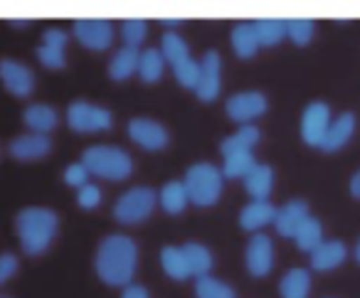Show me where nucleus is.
Returning <instances> with one entry per match:
<instances>
[{
  "label": "nucleus",
  "mask_w": 360,
  "mask_h": 298,
  "mask_svg": "<svg viewBox=\"0 0 360 298\" xmlns=\"http://www.w3.org/2000/svg\"><path fill=\"white\" fill-rule=\"evenodd\" d=\"M139 266V247L126 234H109L96 249V276L109 286H129Z\"/></svg>",
  "instance_id": "1"
},
{
  "label": "nucleus",
  "mask_w": 360,
  "mask_h": 298,
  "mask_svg": "<svg viewBox=\"0 0 360 298\" xmlns=\"http://www.w3.org/2000/svg\"><path fill=\"white\" fill-rule=\"evenodd\" d=\"M60 217L50 207H25L15 217V232L27 257H40L55 242Z\"/></svg>",
  "instance_id": "2"
},
{
  "label": "nucleus",
  "mask_w": 360,
  "mask_h": 298,
  "mask_svg": "<svg viewBox=\"0 0 360 298\" xmlns=\"http://www.w3.org/2000/svg\"><path fill=\"white\" fill-rule=\"evenodd\" d=\"M82 165L89 170V175L111 180V183L126 180L134 173V160L119 145H89L82 153Z\"/></svg>",
  "instance_id": "3"
},
{
  "label": "nucleus",
  "mask_w": 360,
  "mask_h": 298,
  "mask_svg": "<svg viewBox=\"0 0 360 298\" xmlns=\"http://www.w3.org/2000/svg\"><path fill=\"white\" fill-rule=\"evenodd\" d=\"M222 170L215 168L212 163H195L188 168L186 173V193L188 202L198 205V207H212L222 195Z\"/></svg>",
  "instance_id": "4"
},
{
  "label": "nucleus",
  "mask_w": 360,
  "mask_h": 298,
  "mask_svg": "<svg viewBox=\"0 0 360 298\" xmlns=\"http://www.w3.org/2000/svg\"><path fill=\"white\" fill-rule=\"evenodd\" d=\"M155 205H158V193L148 185H136L116 200L114 219L119 224H141L150 217Z\"/></svg>",
  "instance_id": "5"
},
{
  "label": "nucleus",
  "mask_w": 360,
  "mask_h": 298,
  "mask_svg": "<svg viewBox=\"0 0 360 298\" xmlns=\"http://www.w3.org/2000/svg\"><path fill=\"white\" fill-rule=\"evenodd\" d=\"M67 126L75 134H99L114 126V116L104 106L89 104V101H72L67 109Z\"/></svg>",
  "instance_id": "6"
},
{
  "label": "nucleus",
  "mask_w": 360,
  "mask_h": 298,
  "mask_svg": "<svg viewBox=\"0 0 360 298\" xmlns=\"http://www.w3.org/2000/svg\"><path fill=\"white\" fill-rule=\"evenodd\" d=\"M266 96L262 91H240V94H232L225 104V111L235 124L247 126L255 119H259L262 114H266Z\"/></svg>",
  "instance_id": "7"
},
{
  "label": "nucleus",
  "mask_w": 360,
  "mask_h": 298,
  "mask_svg": "<svg viewBox=\"0 0 360 298\" xmlns=\"http://www.w3.org/2000/svg\"><path fill=\"white\" fill-rule=\"evenodd\" d=\"M72 35L86 50L104 52L114 42V25L109 20H77L72 25Z\"/></svg>",
  "instance_id": "8"
},
{
  "label": "nucleus",
  "mask_w": 360,
  "mask_h": 298,
  "mask_svg": "<svg viewBox=\"0 0 360 298\" xmlns=\"http://www.w3.org/2000/svg\"><path fill=\"white\" fill-rule=\"evenodd\" d=\"M222 60L217 55V50H207L205 57L200 60V77H198L195 84V96L202 104H210L217 99L220 94V84H222Z\"/></svg>",
  "instance_id": "9"
},
{
  "label": "nucleus",
  "mask_w": 360,
  "mask_h": 298,
  "mask_svg": "<svg viewBox=\"0 0 360 298\" xmlns=\"http://www.w3.org/2000/svg\"><path fill=\"white\" fill-rule=\"evenodd\" d=\"M330 124V109L323 101H311L301 116V138L311 148H321L323 136Z\"/></svg>",
  "instance_id": "10"
},
{
  "label": "nucleus",
  "mask_w": 360,
  "mask_h": 298,
  "mask_svg": "<svg viewBox=\"0 0 360 298\" xmlns=\"http://www.w3.org/2000/svg\"><path fill=\"white\" fill-rule=\"evenodd\" d=\"M0 82L18 99H25L35 91V74L18 60H0Z\"/></svg>",
  "instance_id": "11"
},
{
  "label": "nucleus",
  "mask_w": 360,
  "mask_h": 298,
  "mask_svg": "<svg viewBox=\"0 0 360 298\" xmlns=\"http://www.w3.org/2000/svg\"><path fill=\"white\" fill-rule=\"evenodd\" d=\"M245 264H247V271L252 276L262 278L271 271L274 266V244L266 234L255 232L247 242V252H245Z\"/></svg>",
  "instance_id": "12"
},
{
  "label": "nucleus",
  "mask_w": 360,
  "mask_h": 298,
  "mask_svg": "<svg viewBox=\"0 0 360 298\" xmlns=\"http://www.w3.org/2000/svg\"><path fill=\"white\" fill-rule=\"evenodd\" d=\"M129 138L134 141L136 145H141V148L146 150H163L165 145H168V129H165L163 124H158V121L153 119H143V116H139V119H131L129 121Z\"/></svg>",
  "instance_id": "13"
},
{
  "label": "nucleus",
  "mask_w": 360,
  "mask_h": 298,
  "mask_svg": "<svg viewBox=\"0 0 360 298\" xmlns=\"http://www.w3.org/2000/svg\"><path fill=\"white\" fill-rule=\"evenodd\" d=\"M50 150H52L50 136H42V134H22L18 138H13L11 145H8V153L15 160H22V163L42 160L45 155H50Z\"/></svg>",
  "instance_id": "14"
},
{
  "label": "nucleus",
  "mask_w": 360,
  "mask_h": 298,
  "mask_svg": "<svg viewBox=\"0 0 360 298\" xmlns=\"http://www.w3.org/2000/svg\"><path fill=\"white\" fill-rule=\"evenodd\" d=\"M309 217H311V214H309V205H306L304 200H289L284 207L276 209L274 227H276V232H279L284 239H294L296 232H299V227Z\"/></svg>",
  "instance_id": "15"
},
{
  "label": "nucleus",
  "mask_w": 360,
  "mask_h": 298,
  "mask_svg": "<svg viewBox=\"0 0 360 298\" xmlns=\"http://www.w3.org/2000/svg\"><path fill=\"white\" fill-rule=\"evenodd\" d=\"M355 124H358V121H355L353 111H343L340 116L330 119L328 131H326V136H323V143H321V150H323V153H335V150L343 148V145L353 138Z\"/></svg>",
  "instance_id": "16"
},
{
  "label": "nucleus",
  "mask_w": 360,
  "mask_h": 298,
  "mask_svg": "<svg viewBox=\"0 0 360 298\" xmlns=\"http://www.w3.org/2000/svg\"><path fill=\"white\" fill-rule=\"evenodd\" d=\"M276 217V207L269 200H252L250 205H245L240 212V227L245 232H259L266 224H274Z\"/></svg>",
  "instance_id": "17"
},
{
  "label": "nucleus",
  "mask_w": 360,
  "mask_h": 298,
  "mask_svg": "<svg viewBox=\"0 0 360 298\" xmlns=\"http://www.w3.org/2000/svg\"><path fill=\"white\" fill-rule=\"evenodd\" d=\"M348 257V249L340 239H328V242H321L319 247L311 252V268L316 271H333Z\"/></svg>",
  "instance_id": "18"
},
{
  "label": "nucleus",
  "mask_w": 360,
  "mask_h": 298,
  "mask_svg": "<svg viewBox=\"0 0 360 298\" xmlns=\"http://www.w3.org/2000/svg\"><path fill=\"white\" fill-rule=\"evenodd\" d=\"M22 124H25L32 134L47 136L50 131L57 129V124H60V114L47 104H30L25 111H22Z\"/></svg>",
  "instance_id": "19"
},
{
  "label": "nucleus",
  "mask_w": 360,
  "mask_h": 298,
  "mask_svg": "<svg viewBox=\"0 0 360 298\" xmlns=\"http://www.w3.org/2000/svg\"><path fill=\"white\" fill-rule=\"evenodd\" d=\"M183 257H186V264H188V271L191 276L200 278V276H207L215 266V259H212V252L200 242H188L180 247Z\"/></svg>",
  "instance_id": "20"
},
{
  "label": "nucleus",
  "mask_w": 360,
  "mask_h": 298,
  "mask_svg": "<svg viewBox=\"0 0 360 298\" xmlns=\"http://www.w3.org/2000/svg\"><path fill=\"white\" fill-rule=\"evenodd\" d=\"M242 180H245V190L250 193L252 200H269L271 190H274V170H271V165L257 163Z\"/></svg>",
  "instance_id": "21"
},
{
  "label": "nucleus",
  "mask_w": 360,
  "mask_h": 298,
  "mask_svg": "<svg viewBox=\"0 0 360 298\" xmlns=\"http://www.w3.org/2000/svg\"><path fill=\"white\" fill-rule=\"evenodd\" d=\"M232 47L240 60H252L259 52V37H257L255 22H237L232 30Z\"/></svg>",
  "instance_id": "22"
},
{
  "label": "nucleus",
  "mask_w": 360,
  "mask_h": 298,
  "mask_svg": "<svg viewBox=\"0 0 360 298\" xmlns=\"http://www.w3.org/2000/svg\"><path fill=\"white\" fill-rule=\"evenodd\" d=\"M139 55L141 50H131V47H121L114 52L109 62V77L114 82H126L139 72Z\"/></svg>",
  "instance_id": "23"
},
{
  "label": "nucleus",
  "mask_w": 360,
  "mask_h": 298,
  "mask_svg": "<svg viewBox=\"0 0 360 298\" xmlns=\"http://www.w3.org/2000/svg\"><path fill=\"white\" fill-rule=\"evenodd\" d=\"M281 298H309L311 291V273L306 268H289L279 281Z\"/></svg>",
  "instance_id": "24"
},
{
  "label": "nucleus",
  "mask_w": 360,
  "mask_h": 298,
  "mask_svg": "<svg viewBox=\"0 0 360 298\" xmlns=\"http://www.w3.org/2000/svg\"><path fill=\"white\" fill-rule=\"evenodd\" d=\"M257 143H259V129L247 124V126H240L235 134L227 136L220 143V150H222V155H230V153H240V150H252Z\"/></svg>",
  "instance_id": "25"
},
{
  "label": "nucleus",
  "mask_w": 360,
  "mask_h": 298,
  "mask_svg": "<svg viewBox=\"0 0 360 298\" xmlns=\"http://www.w3.org/2000/svg\"><path fill=\"white\" fill-rule=\"evenodd\" d=\"M158 202L168 214H180L188 205L186 185L180 183V180H170V183H165L158 193Z\"/></svg>",
  "instance_id": "26"
},
{
  "label": "nucleus",
  "mask_w": 360,
  "mask_h": 298,
  "mask_svg": "<svg viewBox=\"0 0 360 298\" xmlns=\"http://www.w3.org/2000/svg\"><path fill=\"white\" fill-rule=\"evenodd\" d=\"M163 70H165V60H163V55H160V50L148 47V50H143L139 55V72H136V74L141 77V82L155 84V82L163 77Z\"/></svg>",
  "instance_id": "27"
},
{
  "label": "nucleus",
  "mask_w": 360,
  "mask_h": 298,
  "mask_svg": "<svg viewBox=\"0 0 360 298\" xmlns=\"http://www.w3.org/2000/svg\"><path fill=\"white\" fill-rule=\"evenodd\" d=\"M160 264H163L165 276H170L173 281H186L191 278V271H188L186 257L180 252V247H163L160 249Z\"/></svg>",
  "instance_id": "28"
},
{
  "label": "nucleus",
  "mask_w": 360,
  "mask_h": 298,
  "mask_svg": "<svg viewBox=\"0 0 360 298\" xmlns=\"http://www.w3.org/2000/svg\"><path fill=\"white\" fill-rule=\"evenodd\" d=\"M257 165V158L252 150H240V153L225 155V165H222V178L225 180H240L250 173Z\"/></svg>",
  "instance_id": "29"
},
{
  "label": "nucleus",
  "mask_w": 360,
  "mask_h": 298,
  "mask_svg": "<svg viewBox=\"0 0 360 298\" xmlns=\"http://www.w3.org/2000/svg\"><path fill=\"white\" fill-rule=\"evenodd\" d=\"M160 55H163L165 65L175 67V65H180L183 60H188V57H191V50H188V42L183 40L178 32L168 30L163 35V40H160Z\"/></svg>",
  "instance_id": "30"
},
{
  "label": "nucleus",
  "mask_w": 360,
  "mask_h": 298,
  "mask_svg": "<svg viewBox=\"0 0 360 298\" xmlns=\"http://www.w3.org/2000/svg\"><path fill=\"white\" fill-rule=\"evenodd\" d=\"M294 242L301 252H309V254L314 252V249L323 242V224H321V219H316V217L306 219V222L299 227V232H296Z\"/></svg>",
  "instance_id": "31"
},
{
  "label": "nucleus",
  "mask_w": 360,
  "mask_h": 298,
  "mask_svg": "<svg viewBox=\"0 0 360 298\" xmlns=\"http://www.w3.org/2000/svg\"><path fill=\"white\" fill-rule=\"evenodd\" d=\"M255 30L259 37V45L274 47L279 45L286 37V25L284 20H276V18H264V20H255Z\"/></svg>",
  "instance_id": "32"
},
{
  "label": "nucleus",
  "mask_w": 360,
  "mask_h": 298,
  "mask_svg": "<svg viewBox=\"0 0 360 298\" xmlns=\"http://www.w3.org/2000/svg\"><path fill=\"white\" fill-rule=\"evenodd\" d=\"M195 296L198 298H235V291H232L230 283L220 281L215 276H200L195 278Z\"/></svg>",
  "instance_id": "33"
},
{
  "label": "nucleus",
  "mask_w": 360,
  "mask_h": 298,
  "mask_svg": "<svg viewBox=\"0 0 360 298\" xmlns=\"http://www.w3.org/2000/svg\"><path fill=\"white\" fill-rule=\"evenodd\" d=\"M286 25V37H289L294 45L304 47L314 40L316 35V22L309 20V18H294V20H284Z\"/></svg>",
  "instance_id": "34"
},
{
  "label": "nucleus",
  "mask_w": 360,
  "mask_h": 298,
  "mask_svg": "<svg viewBox=\"0 0 360 298\" xmlns=\"http://www.w3.org/2000/svg\"><path fill=\"white\" fill-rule=\"evenodd\" d=\"M121 37H124V47L139 50L148 37V25L143 20H124L121 22Z\"/></svg>",
  "instance_id": "35"
},
{
  "label": "nucleus",
  "mask_w": 360,
  "mask_h": 298,
  "mask_svg": "<svg viewBox=\"0 0 360 298\" xmlns=\"http://www.w3.org/2000/svg\"><path fill=\"white\" fill-rule=\"evenodd\" d=\"M173 74H175V79H178L180 86H186V89H195L198 77H200V62L193 60V57H188V60H183L180 65L173 67Z\"/></svg>",
  "instance_id": "36"
},
{
  "label": "nucleus",
  "mask_w": 360,
  "mask_h": 298,
  "mask_svg": "<svg viewBox=\"0 0 360 298\" xmlns=\"http://www.w3.org/2000/svg\"><path fill=\"white\" fill-rule=\"evenodd\" d=\"M37 60L45 70H65L67 60H65V50H55V47H37Z\"/></svg>",
  "instance_id": "37"
},
{
  "label": "nucleus",
  "mask_w": 360,
  "mask_h": 298,
  "mask_svg": "<svg viewBox=\"0 0 360 298\" xmlns=\"http://www.w3.org/2000/svg\"><path fill=\"white\" fill-rule=\"evenodd\" d=\"M77 205H79L82 209H94L101 205V190L99 185H82L79 190H77Z\"/></svg>",
  "instance_id": "38"
},
{
  "label": "nucleus",
  "mask_w": 360,
  "mask_h": 298,
  "mask_svg": "<svg viewBox=\"0 0 360 298\" xmlns=\"http://www.w3.org/2000/svg\"><path fill=\"white\" fill-rule=\"evenodd\" d=\"M65 183H67V185H72V188L79 190L82 185L89 183V170H86L82 163L67 165V168H65Z\"/></svg>",
  "instance_id": "39"
},
{
  "label": "nucleus",
  "mask_w": 360,
  "mask_h": 298,
  "mask_svg": "<svg viewBox=\"0 0 360 298\" xmlns=\"http://www.w3.org/2000/svg\"><path fill=\"white\" fill-rule=\"evenodd\" d=\"M18 266H20V264H18L15 254H11V252L0 254V283L11 281V278L18 273Z\"/></svg>",
  "instance_id": "40"
},
{
  "label": "nucleus",
  "mask_w": 360,
  "mask_h": 298,
  "mask_svg": "<svg viewBox=\"0 0 360 298\" xmlns=\"http://www.w3.org/2000/svg\"><path fill=\"white\" fill-rule=\"evenodd\" d=\"M67 40H70V35H67L65 30H57V27H50V30H45V35H42V45L55 47V50H65Z\"/></svg>",
  "instance_id": "41"
},
{
  "label": "nucleus",
  "mask_w": 360,
  "mask_h": 298,
  "mask_svg": "<svg viewBox=\"0 0 360 298\" xmlns=\"http://www.w3.org/2000/svg\"><path fill=\"white\" fill-rule=\"evenodd\" d=\"M121 298H150V296L146 286H141V283H129V286H124Z\"/></svg>",
  "instance_id": "42"
},
{
  "label": "nucleus",
  "mask_w": 360,
  "mask_h": 298,
  "mask_svg": "<svg viewBox=\"0 0 360 298\" xmlns=\"http://www.w3.org/2000/svg\"><path fill=\"white\" fill-rule=\"evenodd\" d=\"M350 195H353L355 200H360V170L350 178Z\"/></svg>",
  "instance_id": "43"
},
{
  "label": "nucleus",
  "mask_w": 360,
  "mask_h": 298,
  "mask_svg": "<svg viewBox=\"0 0 360 298\" xmlns=\"http://www.w3.org/2000/svg\"><path fill=\"white\" fill-rule=\"evenodd\" d=\"M11 25L18 30H25V27H30V20H11Z\"/></svg>",
  "instance_id": "44"
},
{
  "label": "nucleus",
  "mask_w": 360,
  "mask_h": 298,
  "mask_svg": "<svg viewBox=\"0 0 360 298\" xmlns=\"http://www.w3.org/2000/svg\"><path fill=\"white\" fill-rule=\"evenodd\" d=\"M163 25H165V27H178V25H180V20H175V18H170V20H163Z\"/></svg>",
  "instance_id": "45"
},
{
  "label": "nucleus",
  "mask_w": 360,
  "mask_h": 298,
  "mask_svg": "<svg viewBox=\"0 0 360 298\" xmlns=\"http://www.w3.org/2000/svg\"><path fill=\"white\" fill-rule=\"evenodd\" d=\"M355 261L360 264V239H358V244H355Z\"/></svg>",
  "instance_id": "46"
},
{
  "label": "nucleus",
  "mask_w": 360,
  "mask_h": 298,
  "mask_svg": "<svg viewBox=\"0 0 360 298\" xmlns=\"http://www.w3.org/2000/svg\"><path fill=\"white\" fill-rule=\"evenodd\" d=\"M0 298H11V296H0Z\"/></svg>",
  "instance_id": "47"
}]
</instances>
